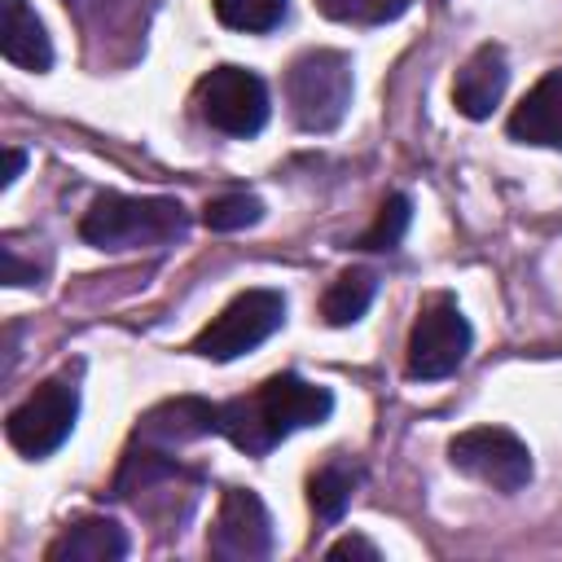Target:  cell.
Returning <instances> with one entry per match:
<instances>
[{"instance_id":"cell-21","label":"cell","mask_w":562,"mask_h":562,"mask_svg":"<svg viewBox=\"0 0 562 562\" xmlns=\"http://www.w3.org/2000/svg\"><path fill=\"white\" fill-rule=\"evenodd\" d=\"M325 558H364V562H378L382 553H378V544H369L364 536H342V540H334V544L325 549Z\"/></svg>"},{"instance_id":"cell-4","label":"cell","mask_w":562,"mask_h":562,"mask_svg":"<svg viewBox=\"0 0 562 562\" xmlns=\"http://www.w3.org/2000/svg\"><path fill=\"white\" fill-rule=\"evenodd\" d=\"M281 325H285V299H281V290H246L220 316H211V325L193 338L189 351H198L202 360L224 364V360H237V356L255 351L259 342H268Z\"/></svg>"},{"instance_id":"cell-7","label":"cell","mask_w":562,"mask_h":562,"mask_svg":"<svg viewBox=\"0 0 562 562\" xmlns=\"http://www.w3.org/2000/svg\"><path fill=\"white\" fill-rule=\"evenodd\" d=\"M193 101H198V114L206 127H215L224 136H241V140L263 132L268 110H272L263 79L246 66H215L211 75L198 79Z\"/></svg>"},{"instance_id":"cell-12","label":"cell","mask_w":562,"mask_h":562,"mask_svg":"<svg viewBox=\"0 0 562 562\" xmlns=\"http://www.w3.org/2000/svg\"><path fill=\"white\" fill-rule=\"evenodd\" d=\"M509 136L522 145L562 149V70L540 75L509 114Z\"/></svg>"},{"instance_id":"cell-22","label":"cell","mask_w":562,"mask_h":562,"mask_svg":"<svg viewBox=\"0 0 562 562\" xmlns=\"http://www.w3.org/2000/svg\"><path fill=\"white\" fill-rule=\"evenodd\" d=\"M22 167H26V154H22V149H9V154H4V176H0V189H9V184L18 180V171H22Z\"/></svg>"},{"instance_id":"cell-9","label":"cell","mask_w":562,"mask_h":562,"mask_svg":"<svg viewBox=\"0 0 562 562\" xmlns=\"http://www.w3.org/2000/svg\"><path fill=\"white\" fill-rule=\"evenodd\" d=\"M206 553L220 562H255L272 553V518H268V505L250 487H228L220 496Z\"/></svg>"},{"instance_id":"cell-19","label":"cell","mask_w":562,"mask_h":562,"mask_svg":"<svg viewBox=\"0 0 562 562\" xmlns=\"http://www.w3.org/2000/svg\"><path fill=\"white\" fill-rule=\"evenodd\" d=\"M259 220H263V202L255 193H220L202 206V224L215 233H237V228H250Z\"/></svg>"},{"instance_id":"cell-5","label":"cell","mask_w":562,"mask_h":562,"mask_svg":"<svg viewBox=\"0 0 562 562\" xmlns=\"http://www.w3.org/2000/svg\"><path fill=\"white\" fill-rule=\"evenodd\" d=\"M470 321L461 316L452 294H430L408 329V378L417 382H439L457 373L470 356Z\"/></svg>"},{"instance_id":"cell-2","label":"cell","mask_w":562,"mask_h":562,"mask_svg":"<svg viewBox=\"0 0 562 562\" xmlns=\"http://www.w3.org/2000/svg\"><path fill=\"white\" fill-rule=\"evenodd\" d=\"M189 215L176 198H127V193H101L79 220V237L97 250H140V246H167L184 237Z\"/></svg>"},{"instance_id":"cell-13","label":"cell","mask_w":562,"mask_h":562,"mask_svg":"<svg viewBox=\"0 0 562 562\" xmlns=\"http://www.w3.org/2000/svg\"><path fill=\"white\" fill-rule=\"evenodd\" d=\"M127 531L114 518L83 514L61 527V536L44 549L48 562H123L127 558Z\"/></svg>"},{"instance_id":"cell-20","label":"cell","mask_w":562,"mask_h":562,"mask_svg":"<svg viewBox=\"0 0 562 562\" xmlns=\"http://www.w3.org/2000/svg\"><path fill=\"white\" fill-rule=\"evenodd\" d=\"M316 9L334 22H360V26H378L391 22L408 9V0H316Z\"/></svg>"},{"instance_id":"cell-1","label":"cell","mask_w":562,"mask_h":562,"mask_svg":"<svg viewBox=\"0 0 562 562\" xmlns=\"http://www.w3.org/2000/svg\"><path fill=\"white\" fill-rule=\"evenodd\" d=\"M329 413H334V395L325 386H316L299 373H272L250 395H237V400L220 404V435L233 448H241L250 457H263L285 435L321 426Z\"/></svg>"},{"instance_id":"cell-18","label":"cell","mask_w":562,"mask_h":562,"mask_svg":"<svg viewBox=\"0 0 562 562\" xmlns=\"http://www.w3.org/2000/svg\"><path fill=\"white\" fill-rule=\"evenodd\" d=\"M211 9L228 31L246 35H263L285 22V0H211Z\"/></svg>"},{"instance_id":"cell-10","label":"cell","mask_w":562,"mask_h":562,"mask_svg":"<svg viewBox=\"0 0 562 562\" xmlns=\"http://www.w3.org/2000/svg\"><path fill=\"white\" fill-rule=\"evenodd\" d=\"M206 435H220V404L198 400V395H176V400L154 404V408L136 422V435H132V439L176 452V448L198 443V439H206Z\"/></svg>"},{"instance_id":"cell-17","label":"cell","mask_w":562,"mask_h":562,"mask_svg":"<svg viewBox=\"0 0 562 562\" xmlns=\"http://www.w3.org/2000/svg\"><path fill=\"white\" fill-rule=\"evenodd\" d=\"M408 224H413V202L404 193H391V198H382L373 224L356 237V250H395L404 241Z\"/></svg>"},{"instance_id":"cell-6","label":"cell","mask_w":562,"mask_h":562,"mask_svg":"<svg viewBox=\"0 0 562 562\" xmlns=\"http://www.w3.org/2000/svg\"><path fill=\"white\" fill-rule=\"evenodd\" d=\"M75 422H79V386L66 378H48L9 413L4 435L22 457L44 461L70 439Z\"/></svg>"},{"instance_id":"cell-14","label":"cell","mask_w":562,"mask_h":562,"mask_svg":"<svg viewBox=\"0 0 562 562\" xmlns=\"http://www.w3.org/2000/svg\"><path fill=\"white\" fill-rule=\"evenodd\" d=\"M0 53L4 61L35 75L53 66V40L26 0H0Z\"/></svg>"},{"instance_id":"cell-8","label":"cell","mask_w":562,"mask_h":562,"mask_svg":"<svg viewBox=\"0 0 562 562\" xmlns=\"http://www.w3.org/2000/svg\"><path fill=\"white\" fill-rule=\"evenodd\" d=\"M452 470L492 487V492H522L531 483V452L505 426H470L448 443Z\"/></svg>"},{"instance_id":"cell-11","label":"cell","mask_w":562,"mask_h":562,"mask_svg":"<svg viewBox=\"0 0 562 562\" xmlns=\"http://www.w3.org/2000/svg\"><path fill=\"white\" fill-rule=\"evenodd\" d=\"M505 83H509V61H505V48L501 44H479L465 66L457 70L452 79V105L465 114V119H487L501 97H505Z\"/></svg>"},{"instance_id":"cell-16","label":"cell","mask_w":562,"mask_h":562,"mask_svg":"<svg viewBox=\"0 0 562 562\" xmlns=\"http://www.w3.org/2000/svg\"><path fill=\"white\" fill-rule=\"evenodd\" d=\"M356 487H360V470H356L351 461H325V465L307 479L312 514H316L321 522H338V518L347 514Z\"/></svg>"},{"instance_id":"cell-15","label":"cell","mask_w":562,"mask_h":562,"mask_svg":"<svg viewBox=\"0 0 562 562\" xmlns=\"http://www.w3.org/2000/svg\"><path fill=\"white\" fill-rule=\"evenodd\" d=\"M373 294H378V277H373L369 268H347V272H338V277L329 281V290L321 294V316H325V325H351V321H360V316L369 312Z\"/></svg>"},{"instance_id":"cell-3","label":"cell","mask_w":562,"mask_h":562,"mask_svg":"<svg viewBox=\"0 0 562 562\" xmlns=\"http://www.w3.org/2000/svg\"><path fill=\"white\" fill-rule=\"evenodd\" d=\"M285 105L303 132H334L351 110V57L338 48H307L285 70Z\"/></svg>"}]
</instances>
